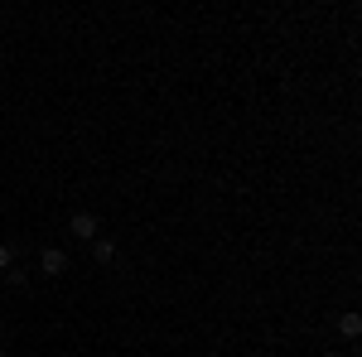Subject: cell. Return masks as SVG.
I'll return each instance as SVG.
<instances>
[{
  "label": "cell",
  "instance_id": "cell-3",
  "mask_svg": "<svg viewBox=\"0 0 362 357\" xmlns=\"http://www.w3.org/2000/svg\"><path fill=\"white\" fill-rule=\"evenodd\" d=\"M92 261H97V266H112L116 261V242L112 237H97V242H92Z\"/></svg>",
  "mask_w": 362,
  "mask_h": 357
},
{
  "label": "cell",
  "instance_id": "cell-4",
  "mask_svg": "<svg viewBox=\"0 0 362 357\" xmlns=\"http://www.w3.org/2000/svg\"><path fill=\"white\" fill-rule=\"evenodd\" d=\"M338 329H343V338H358V333H362V319H358V314H343V319H338Z\"/></svg>",
  "mask_w": 362,
  "mask_h": 357
},
{
  "label": "cell",
  "instance_id": "cell-5",
  "mask_svg": "<svg viewBox=\"0 0 362 357\" xmlns=\"http://www.w3.org/2000/svg\"><path fill=\"white\" fill-rule=\"evenodd\" d=\"M0 271H10V247H0Z\"/></svg>",
  "mask_w": 362,
  "mask_h": 357
},
{
  "label": "cell",
  "instance_id": "cell-1",
  "mask_svg": "<svg viewBox=\"0 0 362 357\" xmlns=\"http://www.w3.org/2000/svg\"><path fill=\"white\" fill-rule=\"evenodd\" d=\"M68 232H73L78 242H97L102 222H97V213H73V218H68Z\"/></svg>",
  "mask_w": 362,
  "mask_h": 357
},
{
  "label": "cell",
  "instance_id": "cell-2",
  "mask_svg": "<svg viewBox=\"0 0 362 357\" xmlns=\"http://www.w3.org/2000/svg\"><path fill=\"white\" fill-rule=\"evenodd\" d=\"M39 271H44V275H63V271H68V256H63L58 247H44V251H39Z\"/></svg>",
  "mask_w": 362,
  "mask_h": 357
},
{
  "label": "cell",
  "instance_id": "cell-6",
  "mask_svg": "<svg viewBox=\"0 0 362 357\" xmlns=\"http://www.w3.org/2000/svg\"><path fill=\"white\" fill-rule=\"evenodd\" d=\"M0 357H5V353H0Z\"/></svg>",
  "mask_w": 362,
  "mask_h": 357
}]
</instances>
